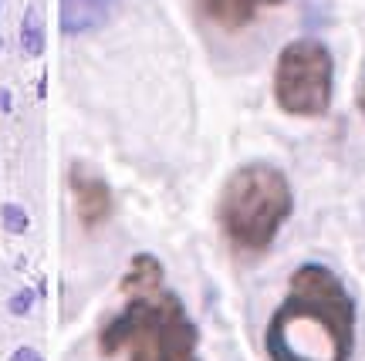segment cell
Returning <instances> with one entry per match:
<instances>
[{
    "instance_id": "obj_12",
    "label": "cell",
    "mask_w": 365,
    "mask_h": 361,
    "mask_svg": "<svg viewBox=\"0 0 365 361\" xmlns=\"http://www.w3.org/2000/svg\"><path fill=\"white\" fill-rule=\"evenodd\" d=\"M11 361H44V358H41V355H38V351H34V348H21V351H17V355H14Z\"/></svg>"
},
{
    "instance_id": "obj_15",
    "label": "cell",
    "mask_w": 365,
    "mask_h": 361,
    "mask_svg": "<svg viewBox=\"0 0 365 361\" xmlns=\"http://www.w3.org/2000/svg\"><path fill=\"white\" fill-rule=\"evenodd\" d=\"M0 48H4V41H0Z\"/></svg>"
},
{
    "instance_id": "obj_4",
    "label": "cell",
    "mask_w": 365,
    "mask_h": 361,
    "mask_svg": "<svg viewBox=\"0 0 365 361\" xmlns=\"http://www.w3.org/2000/svg\"><path fill=\"white\" fill-rule=\"evenodd\" d=\"M335 88L331 51L322 41H291L274 68V98L287 115H325Z\"/></svg>"
},
{
    "instance_id": "obj_9",
    "label": "cell",
    "mask_w": 365,
    "mask_h": 361,
    "mask_svg": "<svg viewBox=\"0 0 365 361\" xmlns=\"http://www.w3.org/2000/svg\"><path fill=\"white\" fill-rule=\"evenodd\" d=\"M21 48H24V54H31V58H38V54L44 51V27H41L38 11H27L24 21H21Z\"/></svg>"
},
{
    "instance_id": "obj_11",
    "label": "cell",
    "mask_w": 365,
    "mask_h": 361,
    "mask_svg": "<svg viewBox=\"0 0 365 361\" xmlns=\"http://www.w3.org/2000/svg\"><path fill=\"white\" fill-rule=\"evenodd\" d=\"M31 304H34V291H21L11 297V314H27Z\"/></svg>"
},
{
    "instance_id": "obj_1",
    "label": "cell",
    "mask_w": 365,
    "mask_h": 361,
    "mask_svg": "<svg viewBox=\"0 0 365 361\" xmlns=\"http://www.w3.org/2000/svg\"><path fill=\"white\" fill-rule=\"evenodd\" d=\"M355 348V300L322 263L291 273L287 300L267 324L271 361H349Z\"/></svg>"
},
{
    "instance_id": "obj_7",
    "label": "cell",
    "mask_w": 365,
    "mask_h": 361,
    "mask_svg": "<svg viewBox=\"0 0 365 361\" xmlns=\"http://www.w3.org/2000/svg\"><path fill=\"white\" fill-rule=\"evenodd\" d=\"M264 4H284V0H203V11L210 14V21L234 31V27L250 24Z\"/></svg>"
},
{
    "instance_id": "obj_13",
    "label": "cell",
    "mask_w": 365,
    "mask_h": 361,
    "mask_svg": "<svg viewBox=\"0 0 365 361\" xmlns=\"http://www.w3.org/2000/svg\"><path fill=\"white\" fill-rule=\"evenodd\" d=\"M0 108H4V112L11 108V91L7 88H0Z\"/></svg>"
},
{
    "instance_id": "obj_10",
    "label": "cell",
    "mask_w": 365,
    "mask_h": 361,
    "mask_svg": "<svg viewBox=\"0 0 365 361\" xmlns=\"http://www.w3.org/2000/svg\"><path fill=\"white\" fill-rule=\"evenodd\" d=\"M0 219H4V226H7L11 233H24L27 223H31V219H27V213L17 206V203H7V206L0 209Z\"/></svg>"
},
{
    "instance_id": "obj_3",
    "label": "cell",
    "mask_w": 365,
    "mask_h": 361,
    "mask_svg": "<svg viewBox=\"0 0 365 361\" xmlns=\"http://www.w3.org/2000/svg\"><path fill=\"white\" fill-rule=\"evenodd\" d=\"M291 186L281 169L250 162L237 169L220 199V223L227 236L244 250H264L291 216Z\"/></svg>"
},
{
    "instance_id": "obj_8",
    "label": "cell",
    "mask_w": 365,
    "mask_h": 361,
    "mask_svg": "<svg viewBox=\"0 0 365 361\" xmlns=\"http://www.w3.org/2000/svg\"><path fill=\"white\" fill-rule=\"evenodd\" d=\"M153 284H163V267H159L156 257H149V253H139V257L132 260L129 273H125V281H122V294H129V291H139V287H153Z\"/></svg>"
},
{
    "instance_id": "obj_14",
    "label": "cell",
    "mask_w": 365,
    "mask_h": 361,
    "mask_svg": "<svg viewBox=\"0 0 365 361\" xmlns=\"http://www.w3.org/2000/svg\"><path fill=\"white\" fill-rule=\"evenodd\" d=\"M359 108L365 112V88H362V95H359Z\"/></svg>"
},
{
    "instance_id": "obj_6",
    "label": "cell",
    "mask_w": 365,
    "mask_h": 361,
    "mask_svg": "<svg viewBox=\"0 0 365 361\" xmlns=\"http://www.w3.org/2000/svg\"><path fill=\"white\" fill-rule=\"evenodd\" d=\"M115 0H61V31L65 34H88L108 21Z\"/></svg>"
},
{
    "instance_id": "obj_5",
    "label": "cell",
    "mask_w": 365,
    "mask_h": 361,
    "mask_svg": "<svg viewBox=\"0 0 365 361\" xmlns=\"http://www.w3.org/2000/svg\"><path fill=\"white\" fill-rule=\"evenodd\" d=\"M71 193H75V203H78V216L85 226H98L108 219L112 213V193H108V186L105 179L98 176H91L85 169H71Z\"/></svg>"
},
{
    "instance_id": "obj_2",
    "label": "cell",
    "mask_w": 365,
    "mask_h": 361,
    "mask_svg": "<svg viewBox=\"0 0 365 361\" xmlns=\"http://www.w3.org/2000/svg\"><path fill=\"white\" fill-rule=\"evenodd\" d=\"M196 324L163 284L129 291V304L102 331V355L129 348V361H200Z\"/></svg>"
}]
</instances>
